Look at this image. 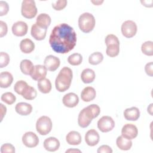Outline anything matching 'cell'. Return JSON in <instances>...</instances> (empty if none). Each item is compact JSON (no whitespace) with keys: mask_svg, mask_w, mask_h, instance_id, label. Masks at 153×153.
I'll return each instance as SVG.
<instances>
[{"mask_svg":"<svg viewBox=\"0 0 153 153\" xmlns=\"http://www.w3.org/2000/svg\"><path fill=\"white\" fill-rule=\"evenodd\" d=\"M9 11V6L7 2L1 1H0V16L6 15Z\"/></svg>","mask_w":153,"mask_h":153,"instance_id":"40","label":"cell"},{"mask_svg":"<svg viewBox=\"0 0 153 153\" xmlns=\"http://www.w3.org/2000/svg\"><path fill=\"white\" fill-rule=\"evenodd\" d=\"M99 134L94 129H90L88 130L85 134V141L88 146H94L96 145L99 143Z\"/></svg>","mask_w":153,"mask_h":153,"instance_id":"13","label":"cell"},{"mask_svg":"<svg viewBox=\"0 0 153 153\" xmlns=\"http://www.w3.org/2000/svg\"><path fill=\"white\" fill-rule=\"evenodd\" d=\"M51 17L46 13L39 14L36 20V23L41 27L47 29L51 23Z\"/></svg>","mask_w":153,"mask_h":153,"instance_id":"25","label":"cell"},{"mask_svg":"<svg viewBox=\"0 0 153 153\" xmlns=\"http://www.w3.org/2000/svg\"><path fill=\"white\" fill-rule=\"evenodd\" d=\"M20 49L23 53H30L35 49V44L29 38L23 39L20 42Z\"/></svg>","mask_w":153,"mask_h":153,"instance_id":"22","label":"cell"},{"mask_svg":"<svg viewBox=\"0 0 153 153\" xmlns=\"http://www.w3.org/2000/svg\"><path fill=\"white\" fill-rule=\"evenodd\" d=\"M22 96L24 99L26 100H32L36 98L37 96V92L33 87L28 85Z\"/></svg>","mask_w":153,"mask_h":153,"instance_id":"30","label":"cell"},{"mask_svg":"<svg viewBox=\"0 0 153 153\" xmlns=\"http://www.w3.org/2000/svg\"><path fill=\"white\" fill-rule=\"evenodd\" d=\"M152 103H151L149 105V106L148 107V112L149 113V114L151 115H152Z\"/></svg>","mask_w":153,"mask_h":153,"instance_id":"48","label":"cell"},{"mask_svg":"<svg viewBox=\"0 0 153 153\" xmlns=\"http://www.w3.org/2000/svg\"><path fill=\"white\" fill-rule=\"evenodd\" d=\"M13 81V76L11 73L7 71L2 72L0 74V87L1 88H8Z\"/></svg>","mask_w":153,"mask_h":153,"instance_id":"23","label":"cell"},{"mask_svg":"<svg viewBox=\"0 0 153 153\" xmlns=\"http://www.w3.org/2000/svg\"><path fill=\"white\" fill-rule=\"evenodd\" d=\"M103 60V54L99 51L93 53L88 57V62L92 65H97L100 63Z\"/></svg>","mask_w":153,"mask_h":153,"instance_id":"29","label":"cell"},{"mask_svg":"<svg viewBox=\"0 0 153 153\" xmlns=\"http://www.w3.org/2000/svg\"><path fill=\"white\" fill-rule=\"evenodd\" d=\"M0 106H1V121H2L5 115L6 112H7V108L2 104L0 103Z\"/></svg>","mask_w":153,"mask_h":153,"instance_id":"44","label":"cell"},{"mask_svg":"<svg viewBox=\"0 0 153 153\" xmlns=\"http://www.w3.org/2000/svg\"><path fill=\"white\" fill-rule=\"evenodd\" d=\"M120 53V45H110L107 47L106 50V54L111 57H114L118 55Z\"/></svg>","mask_w":153,"mask_h":153,"instance_id":"35","label":"cell"},{"mask_svg":"<svg viewBox=\"0 0 153 153\" xmlns=\"http://www.w3.org/2000/svg\"><path fill=\"white\" fill-rule=\"evenodd\" d=\"M145 71L146 74L149 76H153V63L152 62H149L146 64L145 66Z\"/></svg>","mask_w":153,"mask_h":153,"instance_id":"43","label":"cell"},{"mask_svg":"<svg viewBox=\"0 0 153 153\" xmlns=\"http://www.w3.org/2000/svg\"><path fill=\"white\" fill-rule=\"evenodd\" d=\"M68 1L66 0L57 1L52 3V7L56 11H60L66 7Z\"/></svg>","mask_w":153,"mask_h":153,"instance_id":"38","label":"cell"},{"mask_svg":"<svg viewBox=\"0 0 153 153\" xmlns=\"http://www.w3.org/2000/svg\"><path fill=\"white\" fill-rule=\"evenodd\" d=\"M137 134V128L133 124H126L121 129V135L128 140H132L136 138Z\"/></svg>","mask_w":153,"mask_h":153,"instance_id":"10","label":"cell"},{"mask_svg":"<svg viewBox=\"0 0 153 153\" xmlns=\"http://www.w3.org/2000/svg\"><path fill=\"white\" fill-rule=\"evenodd\" d=\"M142 52L149 56L153 55V42L151 41H148L143 42L141 46Z\"/></svg>","mask_w":153,"mask_h":153,"instance_id":"31","label":"cell"},{"mask_svg":"<svg viewBox=\"0 0 153 153\" xmlns=\"http://www.w3.org/2000/svg\"><path fill=\"white\" fill-rule=\"evenodd\" d=\"M124 117L128 121H136L140 117V111L137 107L127 108L124 111Z\"/></svg>","mask_w":153,"mask_h":153,"instance_id":"19","label":"cell"},{"mask_svg":"<svg viewBox=\"0 0 153 153\" xmlns=\"http://www.w3.org/2000/svg\"><path fill=\"white\" fill-rule=\"evenodd\" d=\"M137 30V27L134 22L128 20L121 25V32L124 36L130 38L135 36Z\"/></svg>","mask_w":153,"mask_h":153,"instance_id":"7","label":"cell"},{"mask_svg":"<svg viewBox=\"0 0 153 153\" xmlns=\"http://www.w3.org/2000/svg\"><path fill=\"white\" fill-rule=\"evenodd\" d=\"M115 127V121L109 116H103L97 121V127L103 133L111 131Z\"/></svg>","mask_w":153,"mask_h":153,"instance_id":"8","label":"cell"},{"mask_svg":"<svg viewBox=\"0 0 153 153\" xmlns=\"http://www.w3.org/2000/svg\"><path fill=\"white\" fill-rule=\"evenodd\" d=\"M47 30V29L41 27L35 23L32 26L30 33L35 39L37 41H41L45 38Z\"/></svg>","mask_w":153,"mask_h":153,"instance_id":"14","label":"cell"},{"mask_svg":"<svg viewBox=\"0 0 153 153\" xmlns=\"http://www.w3.org/2000/svg\"><path fill=\"white\" fill-rule=\"evenodd\" d=\"M105 42L106 47L110 45H120V41L117 36L113 34L108 35L105 39Z\"/></svg>","mask_w":153,"mask_h":153,"instance_id":"36","label":"cell"},{"mask_svg":"<svg viewBox=\"0 0 153 153\" xmlns=\"http://www.w3.org/2000/svg\"><path fill=\"white\" fill-rule=\"evenodd\" d=\"M116 144L119 149L123 151H127L131 148L132 142L131 140H128L121 135L117 137Z\"/></svg>","mask_w":153,"mask_h":153,"instance_id":"27","label":"cell"},{"mask_svg":"<svg viewBox=\"0 0 153 153\" xmlns=\"http://www.w3.org/2000/svg\"><path fill=\"white\" fill-rule=\"evenodd\" d=\"M29 85L27 83L23 80H19L16 82L14 86V91L20 95H22L26 88Z\"/></svg>","mask_w":153,"mask_h":153,"instance_id":"33","label":"cell"},{"mask_svg":"<svg viewBox=\"0 0 153 153\" xmlns=\"http://www.w3.org/2000/svg\"><path fill=\"white\" fill-rule=\"evenodd\" d=\"M66 140L69 145H78L81 142L82 137L79 132L76 131H71L67 134Z\"/></svg>","mask_w":153,"mask_h":153,"instance_id":"21","label":"cell"},{"mask_svg":"<svg viewBox=\"0 0 153 153\" xmlns=\"http://www.w3.org/2000/svg\"><path fill=\"white\" fill-rule=\"evenodd\" d=\"M37 8L35 2L33 0H24L22 3L21 13L26 19H32L37 14Z\"/></svg>","mask_w":153,"mask_h":153,"instance_id":"5","label":"cell"},{"mask_svg":"<svg viewBox=\"0 0 153 153\" xmlns=\"http://www.w3.org/2000/svg\"><path fill=\"white\" fill-rule=\"evenodd\" d=\"M81 152V151L79 149H69L68 150L66 151V152Z\"/></svg>","mask_w":153,"mask_h":153,"instance_id":"47","label":"cell"},{"mask_svg":"<svg viewBox=\"0 0 153 153\" xmlns=\"http://www.w3.org/2000/svg\"><path fill=\"white\" fill-rule=\"evenodd\" d=\"M1 153H14L15 152V148L11 143L3 144L1 147Z\"/></svg>","mask_w":153,"mask_h":153,"instance_id":"39","label":"cell"},{"mask_svg":"<svg viewBox=\"0 0 153 153\" xmlns=\"http://www.w3.org/2000/svg\"><path fill=\"white\" fill-rule=\"evenodd\" d=\"M76 33L72 27L66 23H60L52 30L49 43L56 53L66 54L71 51L76 44Z\"/></svg>","mask_w":153,"mask_h":153,"instance_id":"1","label":"cell"},{"mask_svg":"<svg viewBox=\"0 0 153 153\" xmlns=\"http://www.w3.org/2000/svg\"><path fill=\"white\" fill-rule=\"evenodd\" d=\"M82 61V56L79 53H74L68 58V63L72 66L79 65Z\"/></svg>","mask_w":153,"mask_h":153,"instance_id":"32","label":"cell"},{"mask_svg":"<svg viewBox=\"0 0 153 153\" xmlns=\"http://www.w3.org/2000/svg\"><path fill=\"white\" fill-rule=\"evenodd\" d=\"M96 96L95 89L92 87H85L81 93V98L85 102H88L94 99Z\"/></svg>","mask_w":153,"mask_h":153,"instance_id":"18","label":"cell"},{"mask_svg":"<svg viewBox=\"0 0 153 153\" xmlns=\"http://www.w3.org/2000/svg\"><path fill=\"white\" fill-rule=\"evenodd\" d=\"M91 2L95 5H99L103 2V1H91Z\"/></svg>","mask_w":153,"mask_h":153,"instance_id":"46","label":"cell"},{"mask_svg":"<svg viewBox=\"0 0 153 153\" xmlns=\"http://www.w3.org/2000/svg\"><path fill=\"white\" fill-rule=\"evenodd\" d=\"M15 110L19 115L26 116L32 112V106L30 104L26 102H19L16 105Z\"/></svg>","mask_w":153,"mask_h":153,"instance_id":"20","label":"cell"},{"mask_svg":"<svg viewBox=\"0 0 153 153\" xmlns=\"http://www.w3.org/2000/svg\"><path fill=\"white\" fill-rule=\"evenodd\" d=\"M10 56L5 52H1L0 53V68H3L7 66L10 62Z\"/></svg>","mask_w":153,"mask_h":153,"instance_id":"37","label":"cell"},{"mask_svg":"<svg viewBox=\"0 0 153 153\" xmlns=\"http://www.w3.org/2000/svg\"><path fill=\"white\" fill-rule=\"evenodd\" d=\"M95 18L91 13H84L79 17L78 26L80 30L84 33L91 32L95 26Z\"/></svg>","mask_w":153,"mask_h":153,"instance_id":"4","label":"cell"},{"mask_svg":"<svg viewBox=\"0 0 153 153\" xmlns=\"http://www.w3.org/2000/svg\"><path fill=\"white\" fill-rule=\"evenodd\" d=\"M35 66L32 62L28 59L22 60L20 63V69L22 72L27 75H31L32 74Z\"/></svg>","mask_w":153,"mask_h":153,"instance_id":"24","label":"cell"},{"mask_svg":"<svg viewBox=\"0 0 153 153\" xmlns=\"http://www.w3.org/2000/svg\"><path fill=\"white\" fill-rule=\"evenodd\" d=\"M44 64L47 69L49 71H55L60 65V59L56 56L53 55L47 56L44 62Z\"/></svg>","mask_w":153,"mask_h":153,"instance_id":"11","label":"cell"},{"mask_svg":"<svg viewBox=\"0 0 153 153\" xmlns=\"http://www.w3.org/2000/svg\"><path fill=\"white\" fill-rule=\"evenodd\" d=\"M47 74V69L44 65H36L34 67L33 71L31 74V78L35 81H40L45 78Z\"/></svg>","mask_w":153,"mask_h":153,"instance_id":"15","label":"cell"},{"mask_svg":"<svg viewBox=\"0 0 153 153\" xmlns=\"http://www.w3.org/2000/svg\"><path fill=\"white\" fill-rule=\"evenodd\" d=\"M38 88L39 91L44 94H47L51 90L52 85L50 79L45 78L38 81Z\"/></svg>","mask_w":153,"mask_h":153,"instance_id":"28","label":"cell"},{"mask_svg":"<svg viewBox=\"0 0 153 153\" xmlns=\"http://www.w3.org/2000/svg\"><path fill=\"white\" fill-rule=\"evenodd\" d=\"M43 145L45 150L49 152H54L59 149L60 142L54 137H49L44 140Z\"/></svg>","mask_w":153,"mask_h":153,"instance_id":"17","label":"cell"},{"mask_svg":"<svg viewBox=\"0 0 153 153\" xmlns=\"http://www.w3.org/2000/svg\"><path fill=\"white\" fill-rule=\"evenodd\" d=\"M96 77L94 71L90 68H86L82 71L81 74V78L82 81L85 84H89L92 82Z\"/></svg>","mask_w":153,"mask_h":153,"instance_id":"26","label":"cell"},{"mask_svg":"<svg viewBox=\"0 0 153 153\" xmlns=\"http://www.w3.org/2000/svg\"><path fill=\"white\" fill-rule=\"evenodd\" d=\"M12 32L17 36H25L28 30L27 25L23 21H18L14 23L12 26Z\"/></svg>","mask_w":153,"mask_h":153,"instance_id":"12","label":"cell"},{"mask_svg":"<svg viewBox=\"0 0 153 153\" xmlns=\"http://www.w3.org/2000/svg\"><path fill=\"white\" fill-rule=\"evenodd\" d=\"M1 100L8 105L13 104L16 100V97L11 92H6L2 94Z\"/></svg>","mask_w":153,"mask_h":153,"instance_id":"34","label":"cell"},{"mask_svg":"<svg viewBox=\"0 0 153 153\" xmlns=\"http://www.w3.org/2000/svg\"><path fill=\"white\" fill-rule=\"evenodd\" d=\"M22 142L27 148H34L38 145L39 139L35 133L27 131L23 135Z\"/></svg>","mask_w":153,"mask_h":153,"instance_id":"9","label":"cell"},{"mask_svg":"<svg viewBox=\"0 0 153 153\" xmlns=\"http://www.w3.org/2000/svg\"><path fill=\"white\" fill-rule=\"evenodd\" d=\"M141 3L143 4V5L146 7H152V1H140Z\"/></svg>","mask_w":153,"mask_h":153,"instance_id":"45","label":"cell"},{"mask_svg":"<svg viewBox=\"0 0 153 153\" xmlns=\"http://www.w3.org/2000/svg\"><path fill=\"white\" fill-rule=\"evenodd\" d=\"M97 152L98 153H112V149L109 146L106 145H103L100 146L98 148Z\"/></svg>","mask_w":153,"mask_h":153,"instance_id":"42","label":"cell"},{"mask_svg":"<svg viewBox=\"0 0 153 153\" xmlns=\"http://www.w3.org/2000/svg\"><path fill=\"white\" fill-rule=\"evenodd\" d=\"M62 102L68 108H74L79 102V97L74 93H69L63 97Z\"/></svg>","mask_w":153,"mask_h":153,"instance_id":"16","label":"cell"},{"mask_svg":"<svg viewBox=\"0 0 153 153\" xmlns=\"http://www.w3.org/2000/svg\"><path fill=\"white\" fill-rule=\"evenodd\" d=\"M73 74L72 71L68 67H63L58 74L56 80V88L59 92L66 91L71 86Z\"/></svg>","mask_w":153,"mask_h":153,"instance_id":"3","label":"cell"},{"mask_svg":"<svg viewBox=\"0 0 153 153\" xmlns=\"http://www.w3.org/2000/svg\"><path fill=\"white\" fill-rule=\"evenodd\" d=\"M8 27L5 22L1 20L0 21V37L2 38L5 36L7 33Z\"/></svg>","mask_w":153,"mask_h":153,"instance_id":"41","label":"cell"},{"mask_svg":"<svg viewBox=\"0 0 153 153\" xmlns=\"http://www.w3.org/2000/svg\"><path fill=\"white\" fill-rule=\"evenodd\" d=\"M52 121L47 116H41L36 123V129L37 132L41 135H47L52 129Z\"/></svg>","mask_w":153,"mask_h":153,"instance_id":"6","label":"cell"},{"mask_svg":"<svg viewBox=\"0 0 153 153\" xmlns=\"http://www.w3.org/2000/svg\"><path fill=\"white\" fill-rule=\"evenodd\" d=\"M100 112V107L96 104H91L83 108L78 115V123L81 128H86L93 119L97 117Z\"/></svg>","mask_w":153,"mask_h":153,"instance_id":"2","label":"cell"}]
</instances>
